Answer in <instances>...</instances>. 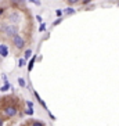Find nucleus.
<instances>
[{
  "label": "nucleus",
  "mask_w": 119,
  "mask_h": 126,
  "mask_svg": "<svg viewBox=\"0 0 119 126\" xmlns=\"http://www.w3.org/2000/svg\"><path fill=\"white\" fill-rule=\"evenodd\" d=\"M8 54V47H7V45H0V56H3V57H6Z\"/></svg>",
  "instance_id": "nucleus-1"
},
{
  "label": "nucleus",
  "mask_w": 119,
  "mask_h": 126,
  "mask_svg": "<svg viewBox=\"0 0 119 126\" xmlns=\"http://www.w3.org/2000/svg\"><path fill=\"white\" fill-rule=\"evenodd\" d=\"M68 3H87V1H91V0H67Z\"/></svg>",
  "instance_id": "nucleus-2"
},
{
  "label": "nucleus",
  "mask_w": 119,
  "mask_h": 126,
  "mask_svg": "<svg viewBox=\"0 0 119 126\" xmlns=\"http://www.w3.org/2000/svg\"><path fill=\"white\" fill-rule=\"evenodd\" d=\"M6 119H7V118H6L3 114L0 115V126H4V121H6Z\"/></svg>",
  "instance_id": "nucleus-3"
}]
</instances>
